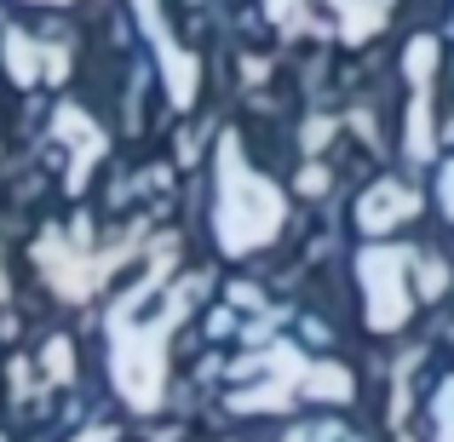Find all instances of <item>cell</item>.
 Listing matches in <instances>:
<instances>
[{
  "mask_svg": "<svg viewBox=\"0 0 454 442\" xmlns=\"http://www.w3.org/2000/svg\"><path fill=\"white\" fill-rule=\"evenodd\" d=\"M437 420H443V442H454V379H449L443 402H437Z\"/></svg>",
  "mask_w": 454,
  "mask_h": 442,
  "instance_id": "obj_5",
  "label": "cell"
},
{
  "mask_svg": "<svg viewBox=\"0 0 454 442\" xmlns=\"http://www.w3.org/2000/svg\"><path fill=\"white\" fill-rule=\"evenodd\" d=\"M58 133H64L69 144H75V173H69V184L81 190V178H87V167L98 161L104 138H98V127H92V121H87V115H81V110H69V104H64V110H58Z\"/></svg>",
  "mask_w": 454,
  "mask_h": 442,
  "instance_id": "obj_3",
  "label": "cell"
},
{
  "mask_svg": "<svg viewBox=\"0 0 454 442\" xmlns=\"http://www.w3.org/2000/svg\"><path fill=\"white\" fill-rule=\"evenodd\" d=\"M409 213H414V196L403 184H380L368 201H356V224H363V230H386V224L409 219Z\"/></svg>",
  "mask_w": 454,
  "mask_h": 442,
  "instance_id": "obj_4",
  "label": "cell"
},
{
  "mask_svg": "<svg viewBox=\"0 0 454 442\" xmlns=\"http://www.w3.org/2000/svg\"><path fill=\"white\" fill-rule=\"evenodd\" d=\"M219 178H224V201H219V242L224 253H247L259 247L265 236H277L282 224V196L254 178L236 155V138H224V155H219Z\"/></svg>",
  "mask_w": 454,
  "mask_h": 442,
  "instance_id": "obj_1",
  "label": "cell"
},
{
  "mask_svg": "<svg viewBox=\"0 0 454 442\" xmlns=\"http://www.w3.org/2000/svg\"><path fill=\"white\" fill-rule=\"evenodd\" d=\"M363 282H368V322L374 328H397L403 316H409V288H403V253L397 247H386V253H363Z\"/></svg>",
  "mask_w": 454,
  "mask_h": 442,
  "instance_id": "obj_2",
  "label": "cell"
},
{
  "mask_svg": "<svg viewBox=\"0 0 454 442\" xmlns=\"http://www.w3.org/2000/svg\"><path fill=\"white\" fill-rule=\"evenodd\" d=\"M0 293H6V282H0Z\"/></svg>",
  "mask_w": 454,
  "mask_h": 442,
  "instance_id": "obj_6",
  "label": "cell"
}]
</instances>
